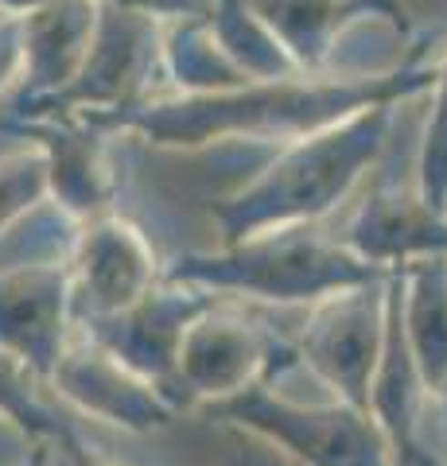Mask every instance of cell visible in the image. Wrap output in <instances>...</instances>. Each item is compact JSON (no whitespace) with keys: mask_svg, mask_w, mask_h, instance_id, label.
Returning <instances> with one entry per match:
<instances>
[{"mask_svg":"<svg viewBox=\"0 0 447 466\" xmlns=\"http://www.w3.org/2000/svg\"><path fill=\"white\" fill-rule=\"evenodd\" d=\"M440 63L432 66H393L385 75H358V78H335V75H296L284 78H257L241 82L229 90H207V94H168V97H140L125 109L113 113H82L94 125L137 133L152 148H207L218 140H261V144H288L327 128L370 106H397L405 97L432 90Z\"/></svg>","mask_w":447,"mask_h":466,"instance_id":"1","label":"cell"},{"mask_svg":"<svg viewBox=\"0 0 447 466\" xmlns=\"http://www.w3.org/2000/svg\"><path fill=\"white\" fill-rule=\"evenodd\" d=\"M393 106H370L315 133L277 144V159L234 195L210 207L218 245H238L257 233L320 226L358 187L381 156Z\"/></svg>","mask_w":447,"mask_h":466,"instance_id":"2","label":"cell"},{"mask_svg":"<svg viewBox=\"0 0 447 466\" xmlns=\"http://www.w3.org/2000/svg\"><path fill=\"white\" fill-rule=\"evenodd\" d=\"M381 276V268L366 265L339 238L315 233V226L257 233L210 253H183L164 265V280L203 288L218 299H257L277 308H311L330 291Z\"/></svg>","mask_w":447,"mask_h":466,"instance_id":"3","label":"cell"},{"mask_svg":"<svg viewBox=\"0 0 447 466\" xmlns=\"http://www.w3.org/2000/svg\"><path fill=\"white\" fill-rule=\"evenodd\" d=\"M198 412L210 424L272 443L292 466H393V451L373 416L335 397L304 404L284 397L277 381H257L226 400L198 404Z\"/></svg>","mask_w":447,"mask_h":466,"instance_id":"4","label":"cell"},{"mask_svg":"<svg viewBox=\"0 0 447 466\" xmlns=\"http://www.w3.org/2000/svg\"><path fill=\"white\" fill-rule=\"evenodd\" d=\"M296 366V346L229 303L214 299L187 323L176 354V381L183 412L226 400L257 381H277Z\"/></svg>","mask_w":447,"mask_h":466,"instance_id":"5","label":"cell"},{"mask_svg":"<svg viewBox=\"0 0 447 466\" xmlns=\"http://www.w3.org/2000/svg\"><path fill=\"white\" fill-rule=\"evenodd\" d=\"M385 276L315 299L292 339L300 366L320 377V385L330 389L335 400L362 412L385 339Z\"/></svg>","mask_w":447,"mask_h":466,"instance_id":"6","label":"cell"},{"mask_svg":"<svg viewBox=\"0 0 447 466\" xmlns=\"http://www.w3.org/2000/svg\"><path fill=\"white\" fill-rule=\"evenodd\" d=\"M214 299L218 296H210V291H203V288L160 280L148 296L128 303L125 311L78 319L75 327L82 334H90L97 346H106L113 358L125 361V366L133 373H140L144 381H152L164 397L176 400L179 412H183L179 381H176L179 339H183L187 323H191L203 308H210Z\"/></svg>","mask_w":447,"mask_h":466,"instance_id":"7","label":"cell"},{"mask_svg":"<svg viewBox=\"0 0 447 466\" xmlns=\"http://www.w3.org/2000/svg\"><path fill=\"white\" fill-rule=\"evenodd\" d=\"M47 389L75 412L133 435L160 431L179 416L176 400L164 397L152 381H144L140 373H133L78 327L55 361Z\"/></svg>","mask_w":447,"mask_h":466,"instance_id":"8","label":"cell"},{"mask_svg":"<svg viewBox=\"0 0 447 466\" xmlns=\"http://www.w3.org/2000/svg\"><path fill=\"white\" fill-rule=\"evenodd\" d=\"M70 296H75V323L94 315L125 311L128 303L164 280V265L156 257L144 229L121 214H97L90 222H78L70 241Z\"/></svg>","mask_w":447,"mask_h":466,"instance_id":"9","label":"cell"},{"mask_svg":"<svg viewBox=\"0 0 447 466\" xmlns=\"http://www.w3.org/2000/svg\"><path fill=\"white\" fill-rule=\"evenodd\" d=\"M75 334L66 260H32L0 272V350L20 358L43 385Z\"/></svg>","mask_w":447,"mask_h":466,"instance_id":"10","label":"cell"},{"mask_svg":"<svg viewBox=\"0 0 447 466\" xmlns=\"http://www.w3.org/2000/svg\"><path fill=\"white\" fill-rule=\"evenodd\" d=\"M20 133L43 152L47 164V198L66 218L90 222L113 202V175L106 164L102 125L82 113H39L27 116Z\"/></svg>","mask_w":447,"mask_h":466,"instance_id":"11","label":"cell"},{"mask_svg":"<svg viewBox=\"0 0 447 466\" xmlns=\"http://www.w3.org/2000/svg\"><path fill=\"white\" fill-rule=\"evenodd\" d=\"M346 249L366 265L393 272L421 257H447V210L428 207L416 187L409 191H373L358 214L346 222Z\"/></svg>","mask_w":447,"mask_h":466,"instance_id":"12","label":"cell"},{"mask_svg":"<svg viewBox=\"0 0 447 466\" xmlns=\"http://www.w3.org/2000/svg\"><path fill=\"white\" fill-rule=\"evenodd\" d=\"M97 16H102V0H51L47 8L20 16V35H24L20 113L51 101L75 82L82 58L94 43Z\"/></svg>","mask_w":447,"mask_h":466,"instance_id":"13","label":"cell"},{"mask_svg":"<svg viewBox=\"0 0 447 466\" xmlns=\"http://www.w3.org/2000/svg\"><path fill=\"white\" fill-rule=\"evenodd\" d=\"M401 330L428 397L447 392V257H421L393 268Z\"/></svg>","mask_w":447,"mask_h":466,"instance_id":"14","label":"cell"},{"mask_svg":"<svg viewBox=\"0 0 447 466\" xmlns=\"http://www.w3.org/2000/svg\"><path fill=\"white\" fill-rule=\"evenodd\" d=\"M39 389H47V385H43L20 358L0 350V420L16 424L32 443L59 440V431L66 428V420L39 397Z\"/></svg>","mask_w":447,"mask_h":466,"instance_id":"15","label":"cell"},{"mask_svg":"<svg viewBox=\"0 0 447 466\" xmlns=\"http://www.w3.org/2000/svg\"><path fill=\"white\" fill-rule=\"evenodd\" d=\"M416 191L428 207L447 210V51L432 82V113L424 121L421 159H416Z\"/></svg>","mask_w":447,"mask_h":466,"instance_id":"16","label":"cell"},{"mask_svg":"<svg viewBox=\"0 0 447 466\" xmlns=\"http://www.w3.org/2000/svg\"><path fill=\"white\" fill-rule=\"evenodd\" d=\"M39 202H47V164L36 144L0 159V233L24 222Z\"/></svg>","mask_w":447,"mask_h":466,"instance_id":"17","label":"cell"},{"mask_svg":"<svg viewBox=\"0 0 447 466\" xmlns=\"http://www.w3.org/2000/svg\"><path fill=\"white\" fill-rule=\"evenodd\" d=\"M51 443L59 447V455H63L66 466H121V462H113L106 451H97L94 443H86L78 435V428H70V424L59 431V440H51Z\"/></svg>","mask_w":447,"mask_h":466,"instance_id":"18","label":"cell"},{"mask_svg":"<svg viewBox=\"0 0 447 466\" xmlns=\"http://www.w3.org/2000/svg\"><path fill=\"white\" fill-rule=\"evenodd\" d=\"M20 66H24V35H20V16H8L0 24V90L20 78Z\"/></svg>","mask_w":447,"mask_h":466,"instance_id":"19","label":"cell"},{"mask_svg":"<svg viewBox=\"0 0 447 466\" xmlns=\"http://www.w3.org/2000/svg\"><path fill=\"white\" fill-rule=\"evenodd\" d=\"M51 0H0V8H5V16H27V12H39L47 8Z\"/></svg>","mask_w":447,"mask_h":466,"instance_id":"20","label":"cell"},{"mask_svg":"<svg viewBox=\"0 0 447 466\" xmlns=\"http://www.w3.org/2000/svg\"><path fill=\"white\" fill-rule=\"evenodd\" d=\"M409 466H447V459H443V455H432V451H424V443H421V447L412 451Z\"/></svg>","mask_w":447,"mask_h":466,"instance_id":"21","label":"cell"},{"mask_svg":"<svg viewBox=\"0 0 447 466\" xmlns=\"http://www.w3.org/2000/svg\"><path fill=\"white\" fill-rule=\"evenodd\" d=\"M443 400H447V392H443Z\"/></svg>","mask_w":447,"mask_h":466,"instance_id":"22","label":"cell"}]
</instances>
